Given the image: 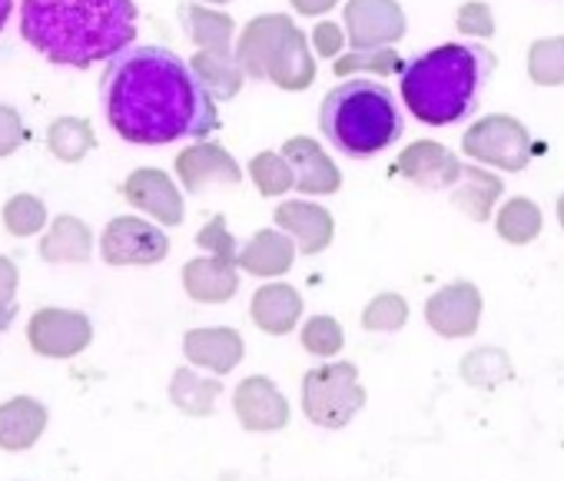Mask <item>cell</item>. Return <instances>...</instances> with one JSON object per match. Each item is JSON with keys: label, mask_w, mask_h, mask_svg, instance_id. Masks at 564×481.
<instances>
[{"label": "cell", "mask_w": 564, "mask_h": 481, "mask_svg": "<svg viewBox=\"0 0 564 481\" xmlns=\"http://www.w3.org/2000/svg\"><path fill=\"white\" fill-rule=\"evenodd\" d=\"M11 14H14V0H0V31L8 28Z\"/></svg>", "instance_id": "cell-44"}, {"label": "cell", "mask_w": 564, "mask_h": 481, "mask_svg": "<svg viewBox=\"0 0 564 481\" xmlns=\"http://www.w3.org/2000/svg\"><path fill=\"white\" fill-rule=\"evenodd\" d=\"M28 339L34 352L47 359H74L90 346L94 326L84 313H74V309H37L31 316Z\"/></svg>", "instance_id": "cell-9"}, {"label": "cell", "mask_w": 564, "mask_h": 481, "mask_svg": "<svg viewBox=\"0 0 564 481\" xmlns=\"http://www.w3.org/2000/svg\"><path fill=\"white\" fill-rule=\"evenodd\" d=\"M183 352L193 365L209 369L213 375H229L242 356H246V342L236 329L229 326H216V329H189L183 336Z\"/></svg>", "instance_id": "cell-18"}, {"label": "cell", "mask_w": 564, "mask_h": 481, "mask_svg": "<svg viewBox=\"0 0 564 481\" xmlns=\"http://www.w3.org/2000/svg\"><path fill=\"white\" fill-rule=\"evenodd\" d=\"M252 323L269 336H286L303 319V296L286 283H269L252 296Z\"/></svg>", "instance_id": "cell-23"}, {"label": "cell", "mask_w": 564, "mask_h": 481, "mask_svg": "<svg viewBox=\"0 0 564 481\" xmlns=\"http://www.w3.org/2000/svg\"><path fill=\"white\" fill-rule=\"evenodd\" d=\"M44 222H47V209H44V203L37 196L21 193V196L8 199V206H4V226H8L11 236H34V232L44 229Z\"/></svg>", "instance_id": "cell-36"}, {"label": "cell", "mask_w": 564, "mask_h": 481, "mask_svg": "<svg viewBox=\"0 0 564 481\" xmlns=\"http://www.w3.org/2000/svg\"><path fill=\"white\" fill-rule=\"evenodd\" d=\"M303 349L316 359H333L343 352L346 346V336H343V326L333 319V316H313L306 326H303Z\"/></svg>", "instance_id": "cell-34"}, {"label": "cell", "mask_w": 564, "mask_h": 481, "mask_svg": "<svg viewBox=\"0 0 564 481\" xmlns=\"http://www.w3.org/2000/svg\"><path fill=\"white\" fill-rule=\"evenodd\" d=\"M219 395H223V382L213 375H199L193 369H176L170 379V402L186 415H196V418L213 415Z\"/></svg>", "instance_id": "cell-28"}, {"label": "cell", "mask_w": 564, "mask_h": 481, "mask_svg": "<svg viewBox=\"0 0 564 481\" xmlns=\"http://www.w3.org/2000/svg\"><path fill=\"white\" fill-rule=\"evenodd\" d=\"M501 189L505 186L495 173H488L478 163H465L458 183L452 186V199H455V206H462L468 212V219L485 222L491 216L495 203L501 199Z\"/></svg>", "instance_id": "cell-26"}, {"label": "cell", "mask_w": 564, "mask_h": 481, "mask_svg": "<svg viewBox=\"0 0 564 481\" xmlns=\"http://www.w3.org/2000/svg\"><path fill=\"white\" fill-rule=\"evenodd\" d=\"M196 247L206 250L209 256H219V260H229L239 266V247H236V239L229 236V226L223 216H213L199 232H196Z\"/></svg>", "instance_id": "cell-38"}, {"label": "cell", "mask_w": 564, "mask_h": 481, "mask_svg": "<svg viewBox=\"0 0 564 481\" xmlns=\"http://www.w3.org/2000/svg\"><path fill=\"white\" fill-rule=\"evenodd\" d=\"M232 408L249 431H279L290 422V402L265 375H249L232 392Z\"/></svg>", "instance_id": "cell-11"}, {"label": "cell", "mask_w": 564, "mask_h": 481, "mask_svg": "<svg viewBox=\"0 0 564 481\" xmlns=\"http://www.w3.org/2000/svg\"><path fill=\"white\" fill-rule=\"evenodd\" d=\"M346 37L352 51L392 47L405 37V14L395 0H349L346 4Z\"/></svg>", "instance_id": "cell-8"}, {"label": "cell", "mask_w": 564, "mask_h": 481, "mask_svg": "<svg viewBox=\"0 0 564 481\" xmlns=\"http://www.w3.org/2000/svg\"><path fill=\"white\" fill-rule=\"evenodd\" d=\"M528 77L538 87L564 84V37H544L528 47Z\"/></svg>", "instance_id": "cell-33"}, {"label": "cell", "mask_w": 564, "mask_h": 481, "mask_svg": "<svg viewBox=\"0 0 564 481\" xmlns=\"http://www.w3.org/2000/svg\"><path fill=\"white\" fill-rule=\"evenodd\" d=\"M170 253V239L160 226L140 216H117L100 236V256L110 266H153Z\"/></svg>", "instance_id": "cell-7"}, {"label": "cell", "mask_w": 564, "mask_h": 481, "mask_svg": "<svg viewBox=\"0 0 564 481\" xmlns=\"http://www.w3.org/2000/svg\"><path fill=\"white\" fill-rule=\"evenodd\" d=\"M495 70V54L481 44H442L412 57L402 70V103L419 123L452 127L475 113Z\"/></svg>", "instance_id": "cell-3"}, {"label": "cell", "mask_w": 564, "mask_h": 481, "mask_svg": "<svg viewBox=\"0 0 564 481\" xmlns=\"http://www.w3.org/2000/svg\"><path fill=\"white\" fill-rule=\"evenodd\" d=\"M462 379L475 389H495L501 382H508L514 375V365L511 359L498 349V346H481V349H471L465 359H462Z\"/></svg>", "instance_id": "cell-30"}, {"label": "cell", "mask_w": 564, "mask_h": 481, "mask_svg": "<svg viewBox=\"0 0 564 481\" xmlns=\"http://www.w3.org/2000/svg\"><path fill=\"white\" fill-rule=\"evenodd\" d=\"M402 110L389 87L362 77L339 84L319 107L323 136L352 160H369L402 136Z\"/></svg>", "instance_id": "cell-4"}, {"label": "cell", "mask_w": 564, "mask_h": 481, "mask_svg": "<svg viewBox=\"0 0 564 481\" xmlns=\"http://www.w3.org/2000/svg\"><path fill=\"white\" fill-rule=\"evenodd\" d=\"M249 176H252V183H256V189L262 196H282V193L296 189V173H293L290 160L282 153H272V150H262V153L252 156Z\"/></svg>", "instance_id": "cell-32"}, {"label": "cell", "mask_w": 564, "mask_h": 481, "mask_svg": "<svg viewBox=\"0 0 564 481\" xmlns=\"http://www.w3.org/2000/svg\"><path fill=\"white\" fill-rule=\"evenodd\" d=\"M24 143V123L14 107H0V156H11Z\"/></svg>", "instance_id": "cell-42"}, {"label": "cell", "mask_w": 564, "mask_h": 481, "mask_svg": "<svg viewBox=\"0 0 564 481\" xmlns=\"http://www.w3.org/2000/svg\"><path fill=\"white\" fill-rule=\"evenodd\" d=\"M206 4H229V0H206Z\"/></svg>", "instance_id": "cell-46"}, {"label": "cell", "mask_w": 564, "mask_h": 481, "mask_svg": "<svg viewBox=\"0 0 564 481\" xmlns=\"http://www.w3.org/2000/svg\"><path fill=\"white\" fill-rule=\"evenodd\" d=\"M180 21L186 37L196 44V51H209V54H232V34L236 24L229 14L213 11V8H199V4H183L180 8Z\"/></svg>", "instance_id": "cell-25"}, {"label": "cell", "mask_w": 564, "mask_h": 481, "mask_svg": "<svg viewBox=\"0 0 564 481\" xmlns=\"http://www.w3.org/2000/svg\"><path fill=\"white\" fill-rule=\"evenodd\" d=\"M265 80L275 84L279 90H306L316 80V57L310 51V37L296 24L279 41Z\"/></svg>", "instance_id": "cell-19"}, {"label": "cell", "mask_w": 564, "mask_h": 481, "mask_svg": "<svg viewBox=\"0 0 564 481\" xmlns=\"http://www.w3.org/2000/svg\"><path fill=\"white\" fill-rule=\"evenodd\" d=\"M462 150L481 166L521 173L531 160V133L524 130L521 120L491 113L468 127V133L462 136Z\"/></svg>", "instance_id": "cell-6"}, {"label": "cell", "mask_w": 564, "mask_h": 481, "mask_svg": "<svg viewBox=\"0 0 564 481\" xmlns=\"http://www.w3.org/2000/svg\"><path fill=\"white\" fill-rule=\"evenodd\" d=\"M275 226L282 232L293 236V243L303 256H316L323 253L329 243H333V232H336V222H333V212L310 203V199H286L279 203L275 209Z\"/></svg>", "instance_id": "cell-14"}, {"label": "cell", "mask_w": 564, "mask_h": 481, "mask_svg": "<svg viewBox=\"0 0 564 481\" xmlns=\"http://www.w3.org/2000/svg\"><path fill=\"white\" fill-rule=\"evenodd\" d=\"M47 146L57 160L77 163L94 150V130L80 117H61V120H54V127L47 133Z\"/></svg>", "instance_id": "cell-31"}, {"label": "cell", "mask_w": 564, "mask_h": 481, "mask_svg": "<svg viewBox=\"0 0 564 481\" xmlns=\"http://www.w3.org/2000/svg\"><path fill=\"white\" fill-rule=\"evenodd\" d=\"M425 323L442 339H468L481 323V293L471 283H448L425 303Z\"/></svg>", "instance_id": "cell-10"}, {"label": "cell", "mask_w": 564, "mask_h": 481, "mask_svg": "<svg viewBox=\"0 0 564 481\" xmlns=\"http://www.w3.org/2000/svg\"><path fill=\"white\" fill-rule=\"evenodd\" d=\"M346 31L339 28V24H333V21H323V24H316L313 28V47H316V54L319 57H333V61H339V54H343V47H346Z\"/></svg>", "instance_id": "cell-41"}, {"label": "cell", "mask_w": 564, "mask_h": 481, "mask_svg": "<svg viewBox=\"0 0 564 481\" xmlns=\"http://www.w3.org/2000/svg\"><path fill=\"white\" fill-rule=\"evenodd\" d=\"M196 80L206 87V94L213 100H232L239 90H242V80H246V70L239 67L236 61V51L232 54H209V51H196V57L189 61Z\"/></svg>", "instance_id": "cell-27"}, {"label": "cell", "mask_w": 564, "mask_h": 481, "mask_svg": "<svg viewBox=\"0 0 564 481\" xmlns=\"http://www.w3.org/2000/svg\"><path fill=\"white\" fill-rule=\"evenodd\" d=\"M405 323H409V303L399 293L376 296L362 313V326L369 332H399Z\"/></svg>", "instance_id": "cell-35"}, {"label": "cell", "mask_w": 564, "mask_h": 481, "mask_svg": "<svg viewBox=\"0 0 564 481\" xmlns=\"http://www.w3.org/2000/svg\"><path fill=\"white\" fill-rule=\"evenodd\" d=\"M290 4L300 11V14H306V18H319V14H326V11H333L339 0H290Z\"/></svg>", "instance_id": "cell-43"}, {"label": "cell", "mask_w": 564, "mask_h": 481, "mask_svg": "<svg viewBox=\"0 0 564 481\" xmlns=\"http://www.w3.org/2000/svg\"><path fill=\"white\" fill-rule=\"evenodd\" d=\"M279 153L290 160V166H293V173H296V189H300L303 196H329V193H336V189L343 186L339 166L329 160V153H326L316 140H310V136H293V140L282 143Z\"/></svg>", "instance_id": "cell-15"}, {"label": "cell", "mask_w": 564, "mask_h": 481, "mask_svg": "<svg viewBox=\"0 0 564 481\" xmlns=\"http://www.w3.org/2000/svg\"><path fill=\"white\" fill-rule=\"evenodd\" d=\"M541 209H538V203H531L528 196H514V199H508L501 209H498V216H495V226H498V236L505 239V243H511V247H524V243H531V239L541 232Z\"/></svg>", "instance_id": "cell-29"}, {"label": "cell", "mask_w": 564, "mask_h": 481, "mask_svg": "<svg viewBox=\"0 0 564 481\" xmlns=\"http://www.w3.org/2000/svg\"><path fill=\"white\" fill-rule=\"evenodd\" d=\"M455 24L468 37L488 41L495 34V14H491V8L485 4V0H468V4H462L458 14H455Z\"/></svg>", "instance_id": "cell-39"}, {"label": "cell", "mask_w": 564, "mask_h": 481, "mask_svg": "<svg viewBox=\"0 0 564 481\" xmlns=\"http://www.w3.org/2000/svg\"><path fill=\"white\" fill-rule=\"evenodd\" d=\"M239 266L219 256H199L183 266V289L196 303H226L239 289Z\"/></svg>", "instance_id": "cell-22"}, {"label": "cell", "mask_w": 564, "mask_h": 481, "mask_svg": "<svg viewBox=\"0 0 564 481\" xmlns=\"http://www.w3.org/2000/svg\"><path fill=\"white\" fill-rule=\"evenodd\" d=\"M359 70H369V74H379V77H389V74H402V57L392 51V47H379V51H352L349 57H339L336 61V74L346 77V74H359Z\"/></svg>", "instance_id": "cell-37"}, {"label": "cell", "mask_w": 564, "mask_h": 481, "mask_svg": "<svg viewBox=\"0 0 564 481\" xmlns=\"http://www.w3.org/2000/svg\"><path fill=\"white\" fill-rule=\"evenodd\" d=\"M462 166L465 163L448 146H442L435 140H419L402 150L395 173H402L419 189H452L462 176Z\"/></svg>", "instance_id": "cell-12"}, {"label": "cell", "mask_w": 564, "mask_h": 481, "mask_svg": "<svg viewBox=\"0 0 564 481\" xmlns=\"http://www.w3.org/2000/svg\"><path fill=\"white\" fill-rule=\"evenodd\" d=\"M100 103L117 136L137 146L203 140L219 127L216 100L166 47H130L100 77Z\"/></svg>", "instance_id": "cell-1"}, {"label": "cell", "mask_w": 564, "mask_h": 481, "mask_svg": "<svg viewBox=\"0 0 564 481\" xmlns=\"http://www.w3.org/2000/svg\"><path fill=\"white\" fill-rule=\"evenodd\" d=\"M24 41L61 67L87 70L97 61H113L133 47V0H24Z\"/></svg>", "instance_id": "cell-2"}, {"label": "cell", "mask_w": 564, "mask_h": 481, "mask_svg": "<svg viewBox=\"0 0 564 481\" xmlns=\"http://www.w3.org/2000/svg\"><path fill=\"white\" fill-rule=\"evenodd\" d=\"M557 222H561V229H564V193H561V199H557Z\"/></svg>", "instance_id": "cell-45"}, {"label": "cell", "mask_w": 564, "mask_h": 481, "mask_svg": "<svg viewBox=\"0 0 564 481\" xmlns=\"http://www.w3.org/2000/svg\"><path fill=\"white\" fill-rule=\"evenodd\" d=\"M90 253H94V232L77 216H57L41 243V260L54 263V266L57 263H87Z\"/></svg>", "instance_id": "cell-24"}, {"label": "cell", "mask_w": 564, "mask_h": 481, "mask_svg": "<svg viewBox=\"0 0 564 481\" xmlns=\"http://www.w3.org/2000/svg\"><path fill=\"white\" fill-rule=\"evenodd\" d=\"M293 260H296V243H293V236L282 232L279 226L259 229L239 250V270H246L249 276H259V280L290 273Z\"/></svg>", "instance_id": "cell-20"}, {"label": "cell", "mask_w": 564, "mask_h": 481, "mask_svg": "<svg viewBox=\"0 0 564 481\" xmlns=\"http://www.w3.org/2000/svg\"><path fill=\"white\" fill-rule=\"evenodd\" d=\"M366 405V389L359 385V369L352 362H326L303 379V412L319 428H346Z\"/></svg>", "instance_id": "cell-5"}, {"label": "cell", "mask_w": 564, "mask_h": 481, "mask_svg": "<svg viewBox=\"0 0 564 481\" xmlns=\"http://www.w3.org/2000/svg\"><path fill=\"white\" fill-rule=\"evenodd\" d=\"M290 28H293V18H286V14H262L242 28L239 41H236V61L249 80L269 77V61Z\"/></svg>", "instance_id": "cell-17"}, {"label": "cell", "mask_w": 564, "mask_h": 481, "mask_svg": "<svg viewBox=\"0 0 564 481\" xmlns=\"http://www.w3.org/2000/svg\"><path fill=\"white\" fill-rule=\"evenodd\" d=\"M123 196L140 209L160 219L163 226H180L183 222V196L176 183L163 170H137L123 183Z\"/></svg>", "instance_id": "cell-16"}, {"label": "cell", "mask_w": 564, "mask_h": 481, "mask_svg": "<svg viewBox=\"0 0 564 481\" xmlns=\"http://www.w3.org/2000/svg\"><path fill=\"white\" fill-rule=\"evenodd\" d=\"M14 296H18V266L0 256V329H8L14 319Z\"/></svg>", "instance_id": "cell-40"}, {"label": "cell", "mask_w": 564, "mask_h": 481, "mask_svg": "<svg viewBox=\"0 0 564 481\" xmlns=\"http://www.w3.org/2000/svg\"><path fill=\"white\" fill-rule=\"evenodd\" d=\"M47 428V405L18 395L11 402H0V448L4 451H28Z\"/></svg>", "instance_id": "cell-21"}, {"label": "cell", "mask_w": 564, "mask_h": 481, "mask_svg": "<svg viewBox=\"0 0 564 481\" xmlns=\"http://www.w3.org/2000/svg\"><path fill=\"white\" fill-rule=\"evenodd\" d=\"M176 176L183 183V189L189 193H203L206 186H236L242 179V170L239 163L219 146V143H209V140H196L193 146H186L180 156H176Z\"/></svg>", "instance_id": "cell-13"}]
</instances>
